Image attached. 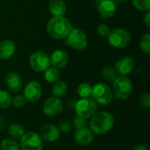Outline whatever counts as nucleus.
I'll return each mask as SVG.
<instances>
[{"label": "nucleus", "instance_id": "1", "mask_svg": "<svg viewBox=\"0 0 150 150\" xmlns=\"http://www.w3.org/2000/svg\"><path fill=\"white\" fill-rule=\"evenodd\" d=\"M90 120V130L97 135H104L109 133L115 124L113 115L105 111L97 112Z\"/></svg>", "mask_w": 150, "mask_h": 150}, {"label": "nucleus", "instance_id": "2", "mask_svg": "<svg viewBox=\"0 0 150 150\" xmlns=\"http://www.w3.org/2000/svg\"><path fill=\"white\" fill-rule=\"evenodd\" d=\"M72 29L69 19L64 16L53 17L47 25V34L54 40H65Z\"/></svg>", "mask_w": 150, "mask_h": 150}, {"label": "nucleus", "instance_id": "3", "mask_svg": "<svg viewBox=\"0 0 150 150\" xmlns=\"http://www.w3.org/2000/svg\"><path fill=\"white\" fill-rule=\"evenodd\" d=\"M132 81L127 76H118L112 82V91L113 97L119 100H127L133 92Z\"/></svg>", "mask_w": 150, "mask_h": 150}, {"label": "nucleus", "instance_id": "4", "mask_svg": "<svg viewBox=\"0 0 150 150\" xmlns=\"http://www.w3.org/2000/svg\"><path fill=\"white\" fill-rule=\"evenodd\" d=\"M91 98L101 105H108L113 99L112 88L105 83H98L92 87Z\"/></svg>", "mask_w": 150, "mask_h": 150}, {"label": "nucleus", "instance_id": "5", "mask_svg": "<svg viewBox=\"0 0 150 150\" xmlns=\"http://www.w3.org/2000/svg\"><path fill=\"white\" fill-rule=\"evenodd\" d=\"M64 43L76 51H83L88 47V39L83 31L78 28H73L66 37Z\"/></svg>", "mask_w": 150, "mask_h": 150}, {"label": "nucleus", "instance_id": "6", "mask_svg": "<svg viewBox=\"0 0 150 150\" xmlns=\"http://www.w3.org/2000/svg\"><path fill=\"white\" fill-rule=\"evenodd\" d=\"M106 38L108 43L115 48H124L131 41L130 33L123 28H115L111 30Z\"/></svg>", "mask_w": 150, "mask_h": 150}, {"label": "nucleus", "instance_id": "7", "mask_svg": "<svg viewBox=\"0 0 150 150\" xmlns=\"http://www.w3.org/2000/svg\"><path fill=\"white\" fill-rule=\"evenodd\" d=\"M76 114L83 119H91L98 112V104L91 98H81L75 105Z\"/></svg>", "mask_w": 150, "mask_h": 150}, {"label": "nucleus", "instance_id": "8", "mask_svg": "<svg viewBox=\"0 0 150 150\" xmlns=\"http://www.w3.org/2000/svg\"><path fill=\"white\" fill-rule=\"evenodd\" d=\"M29 66L35 72H44L48 69L50 64V57L48 54L43 51H36L29 56Z\"/></svg>", "mask_w": 150, "mask_h": 150}, {"label": "nucleus", "instance_id": "9", "mask_svg": "<svg viewBox=\"0 0 150 150\" xmlns=\"http://www.w3.org/2000/svg\"><path fill=\"white\" fill-rule=\"evenodd\" d=\"M19 148L21 150H42L43 141L39 134L27 132L19 139Z\"/></svg>", "mask_w": 150, "mask_h": 150}, {"label": "nucleus", "instance_id": "10", "mask_svg": "<svg viewBox=\"0 0 150 150\" xmlns=\"http://www.w3.org/2000/svg\"><path fill=\"white\" fill-rule=\"evenodd\" d=\"M62 110H63V103L62 99L54 96L48 98L44 102L42 107L43 113L49 118L58 116L59 114L62 113Z\"/></svg>", "mask_w": 150, "mask_h": 150}, {"label": "nucleus", "instance_id": "11", "mask_svg": "<svg viewBox=\"0 0 150 150\" xmlns=\"http://www.w3.org/2000/svg\"><path fill=\"white\" fill-rule=\"evenodd\" d=\"M24 97L28 102H36L38 101L42 95V87L41 84L37 81L28 82L24 88Z\"/></svg>", "mask_w": 150, "mask_h": 150}, {"label": "nucleus", "instance_id": "12", "mask_svg": "<svg viewBox=\"0 0 150 150\" xmlns=\"http://www.w3.org/2000/svg\"><path fill=\"white\" fill-rule=\"evenodd\" d=\"M40 136L43 142H56L61 135V132L57 126L48 123L43 125L40 129Z\"/></svg>", "mask_w": 150, "mask_h": 150}, {"label": "nucleus", "instance_id": "13", "mask_svg": "<svg viewBox=\"0 0 150 150\" xmlns=\"http://www.w3.org/2000/svg\"><path fill=\"white\" fill-rule=\"evenodd\" d=\"M49 57L51 66L57 69L65 68L69 62V54L63 49H55Z\"/></svg>", "mask_w": 150, "mask_h": 150}, {"label": "nucleus", "instance_id": "14", "mask_svg": "<svg viewBox=\"0 0 150 150\" xmlns=\"http://www.w3.org/2000/svg\"><path fill=\"white\" fill-rule=\"evenodd\" d=\"M115 70L120 76H127L131 74L134 69V61L129 56L121 57L115 63Z\"/></svg>", "mask_w": 150, "mask_h": 150}, {"label": "nucleus", "instance_id": "15", "mask_svg": "<svg viewBox=\"0 0 150 150\" xmlns=\"http://www.w3.org/2000/svg\"><path fill=\"white\" fill-rule=\"evenodd\" d=\"M94 134L87 127L77 129L74 134V141L79 146H88L92 143Z\"/></svg>", "mask_w": 150, "mask_h": 150}, {"label": "nucleus", "instance_id": "16", "mask_svg": "<svg viewBox=\"0 0 150 150\" xmlns=\"http://www.w3.org/2000/svg\"><path fill=\"white\" fill-rule=\"evenodd\" d=\"M5 84L10 91L18 92L22 88L23 81L19 74L15 71H11L5 76Z\"/></svg>", "mask_w": 150, "mask_h": 150}, {"label": "nucleus", "instance_id": "17", "mask_svg": "<svg viewBox=\"0 0 150 150\" xmlns=\"http://www.w3.org/2000/svg\"><path fill=\"white\" fill-rule=\"evenodd\" d=\"M117 11L116 4L112 0H101L98 6L99 15L104 18H112Z\"/></svg>", "mask_w": 150, "mask_h": 150}, {"label": "nucleus", "instance_id": "18", "mask_svg": "<svg viewBox=\"0 0 150 150\" xmlns=\"http://www.w3.org/2000/svg\"><path fill=\"white\" fill-rule=\"evenodd\" d=\"M16 52V44L11 40H4L0 42V59H11Z\"/></svg>", "mask_w": 150, "mask_h": 150}, {"label": "nucleus", "instance_id": "19", "mask_svg": "<svg viewBox=\"0 0 150 150\" xmlns=\"http://www.w3.org/2000/svg\"><path fill=\"white\" fill-rule=\"evenodd\" d=\"M48 11L54 17L64 16L67 5L63 0H50L48 3Z\"/></svg>", "mask_w": 150, "mask_h": 150}, {"label": "nucleus", "instance_id": "20", "mask_svg": "<svg viewBox=\"0 0 150 150\" xmlns=\"http://www.w3.org/2000/svg\"><path fill=\"white\" fill-rule=\"evenodd\" d=\"M68 90H69V86L67 83L63 81H58L54 83L52 87V94L54 97L61 98L67 94Z\"/></svg>", "mask_w": 150, "mask_h": 150}, {"label": "nucleus", "instance_id": "21", "mask_svg": "<svg viewBox=\"0 0 150 150\" xmlns=\"http://www.w3.org/2000/svg\"><path fill=\"white\" fill-rule=\"evenodd\" d=\"M25 134V128L19 123H12L8 127V134L11 138L18 141Z\"/></svg>", "mask_w": 150, "mask_h": 150}, {"label": "nucleus", "instance_id": "22", "mask_svg": "<svg viewBox=\"0 0 150 150\" xmlns=\"http://www.w3.org/2000/svg\"><path fill=\"white\" fill-rule=\"evenodd\" d=\"M60 77H61V73L59 69L54 67H49L44 71V78L48 83H54L58 82Z\"/></svg>", "mask_w": 150, "mask_h": 150}, {"label": "nucleus", "instance_id": "23", "mask_svg": "<svg viewBox=\"0 0 150 150\" xmlns=\"http://www.w3.org/2000/svg\"><path fill=\"white\" fill-rule=\"evenodd\" d=\"M92 86L88 83H82L77 86L76 93L81 98H90L91 96Z\"/></svg>", "mask_w": 150, "mask_h": 150}, {"label": "nucleus", "instance_id": "24", "mask_svg": "<svg viewBox=\"0 0 150 150\" xmlns=\"http://www.w3.org/2000/svg\"><path fill=\"white\" fill-rule=\"evenodd\" d=\"M1 150H19V144L18 142L12 138H5L0 143Z\"/></svg>", "mask_w": 150, "mask_h": 150}, {"label": "nucleus", "instance_id": "25", "mask_svg": "<svg viewBox=\"0 0 150 150\" xmlns=\"http://www.w3.org/2000/svg\"><path fill=\"white\" fill-rule=\"evenodd\" d=\"M11 95L10 92L4 90H0V109L4 110L11 106Z\"/></svg>", "mask_w": 150, "mask_h": 150}, {"label": "nucleus", "instance_id": "26", "mask_svg": "<svg viewBox=\"0 0 150 150\" xmlns=\"http://www.w3.org/2000/svg\"><path fill=\"white\" fill-rule=\"evenodd\" d=\"M102 76L105 81L112 83L116 79V77L118 76V73H117V71L115 70V69L113 67L107 66V67H105L103 69Z\"/></svg>", "mask_w": 150, "mask_h": 150}, {"label": "nucleus", "instance_id": "27", "mask_svg": "<svg viewBox=\"0 0 150 150\" xmlns=\"http://www.w3.org/2000/svg\"><path fill=\"white\" fill-rule=\"evenodd\" d=\"M139 46L141 50L146 54H150V34L149 33L143 34L142 36V38L140 39V42H139Z\"/></svg>", "mask_w": 150, "mask_h": 150}, {"label": "nucleus", "instance_id": "28", "mask_svg": "<svg viewBox=\"0 0 150 150\" xmlns=\"http://www.w3.org/2000/svg\"><path fill=\"white\" fill-rule=\"evenodd\" d=\"M134 7L141 11H148L150 10V0H132Z\"/></svg>", "mask_w": 150, "mask_h": 150}, {"label": "nucleus", "instance_id": "29", "mask_svg": "<svg viewBox=\"0 0 150 150\" xmlns=\"http://www.w3.org/2000/svg\"><path fill=\"white\" fill-rule=\"evenodd\" d=\"M27 103V100L24 97V95H17L14 97L11 100V105L16 109H21L23 108Z\"/></svg>", "mask_w": 150, "mask_h": 150}, {"label": "nucleus", "instance_id": "30", "mask_svg": "<svg viewBox=\"0 0 150 150\" xmlns=\"http://www.w3.org/2000/svg\"><path fill=\"white\" fill-rule=\"evenodd\" d=\"M73 125L74 127L77 130V129H81V128H85L88 126V122L86 119H83L82 117L79 116H75V118L73 119Z\"/></svg>", "mask_w": 150, "mask_h": 150}, {"label": "nucleus", "instance_id": "31", "mask_svg": "<svg viewBox=\"0 0 150 150\" xmlns=\"http://www.w3.org/2000/svg\"><path fill=\"white\" fill-rule=\"evenodd\" d=\"M110 31H111V29H110L109 25H105V24H100V25L98 26V28H97V33H98V34L100 37H103V38L107 37L108 34H109V33H110Z\"/></svg>", "mask_w": 150, "mask_h": 150}, {"label": "nucleus", "instance_id": "32", "mask_svg": "<svg viewBox=\"0 0 150 150\" xmlns=\"http://www.w3.org/2000/svg\"><path fill=\"white\" fill-rule=\"evenodd\" d=\"M140 105L142 108L145 109H149L150 108V95L149 93H144L141 95L139 98Z\"/></svg>", "mask_w": 150, "mask_h": 150}, {"label": "nucleus", "instance_id": "33", "mask_svg": "<svg viewBox=\"0 0 150 150\" xmlns=\"http://www.w3.org/2000/svg\"><path fill=\"white\" fill-rule=\"evenodd\" d=\"M71 127H72V123L70 121H69V120L61 121L60 124H59V127H58L60 132H62V133H69V132H70Z\"/></svg>", "mask_w": 150, "mask_h": 150}, {"label": "nucleus", "instance_id": "34", "mask_svg": "<svg viewBox=\"0 0 150 150\" xmlns=\"http://www.w3.org/2000/svg\"><path fill=\"white\" fill-rule=\"evenodd\" d=\"M143 22H144L145 25H146L148 28H149L150 27V11H146V14H145V15H144V17H143Z\"/></svg>", "mask_w": 150, "mask_h": 150}, {"label": "nucleus", "instance_id": "35", "mask_svg": "<svg viewBox=\"0 0 150 150\" xmlns=\"http://www.w3.org/2000/svg\"><path fill=\"white\" fill-rule=\"evenodd\" d=\"M133 150H149V149L147 148V146L143 144H139V145H136Z\"/></svg>", "mask_w": 150, "mask_h": 150}, {"label": "nucleus", "instance_id": "36", "mask_svg": "<svg viewBox=\"0 0 150 150\" xmlns=\"http://www.w3.org/2000/svg\"><path fill=\"white\" fill-rule=\"evenodd\" d=\"M4 126H5V121H4V120L2 117H0V130H2V129L4 127Z\"/></svg>", "mask_w": 150, "mask_h": 150}, {"label": "nucleus", "instance_id": "37", "mask_svg": "<svg viewBox=\"0 0 150 150\" xmlns=\"http://www.w3.org/2000/svg\"><path fill=\"white\" fill-rule=\"evenodd\" d=\"M115 4H121V3H125L127 0H112Z\"/></svg>", "mask_w": 150, "mask_h": 150}]
</instances>
